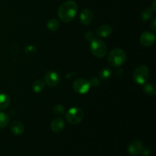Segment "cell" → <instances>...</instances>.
<instances>
[{"label": "cell", "mask_w": 156, "mask_h": 156, "mask_svg": "<svg viewBox=\"0 0 156 156\" xmlns=\"http://www.w3.org/2000/svg\"><path fill=\"white\" fill-rule=\"evenodd\" d=\"M141 153L143 156H148L150 155L151 150L147 147H145V148L143 147V149H142L141 151Z\"/></svg>", "instance_id": "25"}, {"label": "cell", "mask_w": 156, "mask_h": 156, "mask_svg": "<svg viewBox=\"0 0 156 156\" xmlns=\"http://www.w3.org/2000/svg\"><path fill=\"white\" fill-rule=\"evenodd\" d=\"M44 88H45V82H44L41 80L35 81L32 84V90L35 93L41 92V91H44Z\"/></svg>", "instance_id": "16"}, {"label": "cell", "mask_w": 156, "mask_h": 156, "mask_svg": "<svg viewBox=\"0 0 156 156\" xmlns=\"http://www.w3.org/2000/svg\"><path fill=\"white\" fill-rule=\"evenodd\" d=\"M44 81L48 86L54 87L59 82V76L56 72H47L44 75Z\"/></svg>", "instance_id": "7"}, {"label": "cell", "mask_w": 156, "mask_h": 156, "mask_svg": "<svg viewBox=\"0 0 156 156\" xmlns=\"http://www.w3.org/2000/svg\"><path fill=\"white\" fill-rule=\"evenodd\" d=\"M47 27L50 31H56L59 27V22L56 19L52 18L47 21Z\"/></svg>", "instance_id": "17"}, {"label": "cell", "mask_w": 156, "mask_h": 156, "mask_svg": "<svg viewBox=\"0 0 156 156\" xmlns=\"http://www.w3.org/2000/svg\"><path fill=\"white\" fill-rule=\"evenodd\" d=\"M9 123V116L6 113L0 111V129L7 126Z\"/></svg>", "instance_id": "19"}, {"label": "cell", "mask_w": 156, "mask_h": 156, "mask_svg": "<svg viewBox=\"0 0 156 156\" xmlns=\"http://www.w3.org/2000/svg\"><path fill=\"white\" fill-rule=\"evenodd\" d=\"M85 39H86L88 41H89V42H91V41H92L93 40L95 39L94 34L92 33V32H91V31L86 32L85 34Z\"/></svg>", "instance_id": "24"}, {"label": "cell", "mask_w": 156, "mask_h": 156, "mask_svg": "<svg viewBox=\"0 0 156 156\" xmlns=\"http://www.w3.org/2000/svg\"><path fill=\"white\" fill-rule=\"evenodd\" d=\"M78 11L77 3L73 0H69L62 3L58 9V15L62 21L69 23L73 21Z\"/></svg>", "instance_id": "1"}, {"label": "cell", "mask_w": 156, "mask_h": 156, "mask_svg": "<svg viewBox=\"0 0 156 156\" xmlns=\"http://www.w3.org/2000/svg\"><path fill=\"white\" fill-rule=\"evenodd\" d=\"M65 127V122L62 118H56L53 120L50 124V128L54 133H60Z\"/></svg>", "instance_id": "12"}, {"label": "cell", "mask_w": 156, "mask_h": 156, "mask_svg": "<svg viewBox=\"0 0 156 156\" xmlns=\"http://www.w3.org/2000/svg\"><path fill=\"white\" fill-rule=\"evenodd\" d=\"M94 20V14L90 9H84L80 15L81 23L84 25H89Z\"/></svg>", "instance_id": "9"}, {"label": "cell", "mask_w": 156, "mask_h": 156, "mask_svg": "<svg viewBox=\"0 0 156 156\" xmlns=\"http://www.w3.org/2000/svg\"><path fill=\"white\" fill-rule=\"evenodd\" d=\"M90 83L85 79H77L73 82V89L79 94H85L90 88Z\"/></svg>", "instance_id": "6"}, {"label": "cell", "mask_w": 156, "mask_h": 156, "mask_svg": "<svg viewBox=\"0 0 156 156\" xmlns=\"http://www.w3.org/2000/svg\"><path fill=\"white\" fill-rule=\"evenodd\" d=\"M90 50L94 56L98 58H102L106 55V44L99 39H94L90 44Z\"/></svg>", "instance_id": "3"}, {"label": "cell", "mask_w": 156, "mask_h": 156, "mask_svg": "<svg viewBox=\"0 0 156 156\" xmlns=\"http://www.w3.org/2000/svg\"><path fill=\"white\" fill-rule=\"evenodd\" d=\"M155 10H156V9H155V1L153 2V11L155 12Z\"/></svg>", "instance_id": "27"}, {"label": "cell", "mask_w": 156, "mask_h": 156, "mask_svg": "<svg viewBox=\"0 0 156 156\" xmlns=\"http://www.w3.org/2000/svg\"><path fill=\"white\" fill-rule=\"evenodd\" d=\"M10 98L6 94H0V109H6L10 105Z\"/></svg>", "instance_id": "15"}, {"label": "cell", "mask_w": 156, "mask_h": 156, "mask_svg": "<svg viewBox=\"0 0 156 156\" xmlns=\"http://www.w3.org/2000/svg\"><path fill=\"white\" fill-rule=\"evenodd\" d=\"M155 22H156V19L155 18H154L150 24V27L152 28V30H154V31H155L156 30V23Z\"/></svg>", "instance_id": "26"}, {"label": "cell", "mask_w": 156, "mask_h": 156, "mask_svg": "<svg viewBox=\"0 0 156 156\" xmlns=\"http://www.w3.org/2000/svg\"><path fill=\"white\" fill-rule=\"evenodd\" d=\"M53 111L56 115H63L65 113V108L62 105H56L53 108Z\"/></svg>", "instance_id": "21"}, {"label": "cell", "mask_w": 156, "mask_h": 156, "mask_svg": "<svg viewBox=\"0 0 156 156\" xmlns=\"http://www.w3.org/2000/svg\"><path fill=\"white\" fill-rule=\"evenodd\" d=\"M143 149V143L139 140H135L129 144L128 147V152L131 155H138L141 153Z\"/></svg>", "instance_id": "11"}, {"label": "cell", "mask_w": 156, "mask_h": 156, "mask_svg": "<svg viewBox=\"0 0 156 156\" xmlns=\"http://www.w3.org/2000/svg\"><path fill=\"white\" fill-rule=\"evenodd\" d=\"M155 35L150 31H146L140 37V43L144 47H150L155 43Z\"/></svg>", "instance_id": "8"}, {"label": "cell", "mask_w": 156, "mask_h": 156, "mask_svg": "<svg viewBox=\"0 0 156 156\" xmlns=\"http://www.w3.org/2000/svg\"><path fill=\"white\" fill-rule=\"evenodd\" d=\"M112 75V69L109 67H105L103 68L99 73V76L101 79L103 80H107V79H109L110 77Z\"/></svg>", "instance_id": "18"}, {"label": "cell", "mask_w": 156, "mask_h": 156, "mask_svg": "<svg viewBox=\"0 0 156 156\" xmlns=\"http://www.w3.org/2000/svg\"><path fill=\"white\" fill-rule=\"evenodd\" d=\"M84 118V112L79 108H72L66 114V119L69 123L79 124Z\"/></svg>", "instance_id": "5"}, {"label": "cell", "mask_w": 156, "mask_h": 156, "mask_svg": "<svg viewBox=\"0 0 156 156\" xmlns=\"http://www.w3.org/2000/svg\"><path fill=\"white\" fill-rule=\"evenodd\" d=\"M152 15H153V10L151 8H148V9H146L143 11L140 17H141V19L143 21H146L152 18Z\"/></svg>", "instance_id": "20"}, {"label": "cell", "mask_w": 156, "mask_h": 156, "mask_svg": "<svg viewBox=\"0 0 156 156\" xmlns=\"http://www.w3.org/2000/svg\"><path fill=\"white\" fill-rule=\"evenodd\" d=\"M112 27L110 24H105L97 28L95 34L99 37H108L112 33Z\"/></svg>", "instance_id": "10"}, {"label": "cell", "mask_w": 156, "mask_h": 156, "mask_svg": "<svg viewBox=\"0 0 156 156\" xmlns=\"http://www.w3.org/2000/svg\"><path fill=\"white\" fill-rule=\"evenodd\" d=\"M149 76V70L147 66H140L135 69L133 73V78L134 82L138 85H144L147 82Z\"/></svg>", "instance_id": "4"}, {"label": "cell", "mask_w": 156, "mask_h": 156, "mask_svg": "<svg viewBox=\"0 0 156 156\" xmlns=\"http://www.w3.org/2000/svg\"><path fill=\"white\" fill-rule=\"evenodd\" d=\"M126 60V54L123 50L120 48L114 49L108 55V62L111 66L119 67L123 65Z\"/></svg>", "instance_id": "2"}, {"label": "cell", "mask_w": 156, "mask_h": 156, "mask_svg": "<svg viewBox=\"0 0 156 156\" xmlns=\"http://www.w3.org/2000/svg\"><path fill=\"white\" fill-rule=\"evenodd\" d=\"M89 83H90V86H92V87H97L99 85V79L96 77H92L90 79L89 81Z\"/></svg>", "instance_id": "23"}, {"label": "cell", "mask_w": 156, "mask_h": 156, "mask_svg": "<svg viewBox=\"0 0 156 156\" xmlns=\"http://www.w3.org/2000/svg\"><path fill=\"white\" fill-rule=\"evenodd\" d=\"M10 128L12 133L16 136L21 135L24 130V125L18 120H13L11 123Z\"/></svg>", "instance_id": "13"}, {"label": "cell", "mask_w": 156, "mask_h": 156, "mask_svg": "<svg viewBox=\"0 0 156 156\" xmlns=\"http://www.w3.org/2000/svg\"><path fill=\"white\" fill-rule=\"evenodd\" d=\"M143 91L149 96H155L156 94V86L154 83H145Z\"/></svg>", "instance_id": "14"}, {"label": "cell", "mask_w": 156, "mask_h": 156, "mask_svg": "<svg viewBox=\"0 0 156 156\" xmlns=\"http://www.w3.org/2000/svg\"><path fill=\"white\" fill-rule=\"evenodd\" d=\"M37 52V49L36 47H34V46L29 45L25 47V53L28 55H32V54H35V53Z\"/></svg>", "instance_id": "22"}]
</instances>
